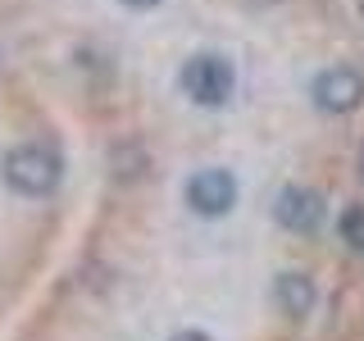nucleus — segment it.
<instances>
[{"mask_svg":"<svg viewBox=\"0 0 364 341\" xmlns=\"http://www.w3.org/2000/svg\"><path fill=\"white\" fill-rule=\"evenodd\" d=\"M337 232H341V242H346L350 250H360V255H364V205H346V210H341Z\"/></svg>","mask_w":364,"mask_h":341,"instance_id":"7","label":"nucleus"},{"mask_svg":"<svg viewBox=\"0 0 364 341\" xmlns=\"http://www.w3.org/2000/svg\"><path fill=\"white\" fill-rule=\"evenodd\" d=\"M273 301H278V310H282V314L301 318V314H310V310H314V282L305 278V273H282L278 287H273Z\"/></svg>","mask_w":364,"mask_h":341,"instance_id":"6","label":"nucleus"},{"mask_svg":"<svg viewBox=\"0 0 364 341\" xmlns=\"http://www.w3.org/2000/svg\"><path fill=\"white\" fill-rule=\"evenodd\" d=\"M273 214H278V223L287 227V232H314L318 223H323V196L310 187H282L278 191V205H273Z\"/></svg>","mask_w":364,"mask_h":341,"instance_id":"5","label":"nucleus"},{"mask_svg":"<svg viewBox=\"0 0 364 341\" xmlns=\"http://www.w3.org/2000/svg\"><path fill=\"white\" fill-rule=\"evenodd\" d=\"M128 9H151V5H159V0H123Z\"/></svg>","mask_w":364,"mask_h":341,"instance_id":"9","label":"nucleus"},{"mask_svg":"<svg viewBox=\"0 0 364 341\" xmlns=\"http://www.w3.org/2000/svg\"><path fill=\"white\" fill-rule=\"evenodd\" d=\"M232 87H237V73H232V64H228L223 55H191V60L182 64V91L205 109L228 105Z\"/></svg>","mask_w":364,"mask_h":341,"instance_id":"2","label":"nucleus"},{"mask_svg":"<svg viewBox=\"0 0 364 341\" xmlns=\"http://www.w3.org/2000/svg\"><path fill=\"white\" fill-rule=\"evenodd\" d=\"M187 205L200 219H219L237 205V178L228 168H200L187 178Z\"/></svg>","mask_w":364,"mask_h":341,"instance_id":"3","label":"nucleus"},{"mask_svg":"<svg viewBox=\"0 0 364 341\" xmlns=\"http://www.w3.org/2000/svg\"><path fill=\"white\" fill-rule=\"evenodd\" d=\"M168 341H214L210 332H200V328H182V332H173Z\"/></svg>","mask_w":364,"mask_h":341,"instance_id":"8","label":"nucleus"},{"mask_svg":"<svg viewBox=\"0 0 364 341\" xmlns=\"http://www.w3.org/2000/svg\"><path fill=\"white\" fill-rule=\"evenodd\" d=\"M360 173H364V151H360Z\"/></svg>","mask_w":364,"mask_h":341,"instance_id":"10","label":"nucleus"},{"mask_svg":"<svg viewBox=\"0 0 364 341\" xmlns=\"http://www.w3.org/2000/svg\"><path fill=\"white\" fill-rule=\"evenodd\" d=\"M60 173H64L60 155H55L50 146H41V141H23V146H14V151L5 155V182L18 191V196H32V200L50 196V191L60 187Z\"/></svg>","mask_w":364,"mask_h":341,"instance_id":"1","label":"nucleus"},{"mask_svg":"<svg viewBox=\"0 0 364 341\" xmlns=\"http://www.w3.org/2000/svg\"><path fill=\"white\" fill-rule=\"evenodd\" d=\"M314 105L328 114H350L364 105V73L350 64H337L314 77Z\"/></svg>","mask_w":364,"mask_h":341,"instance_id":"4","label":"nucleus"}]
</instances>
